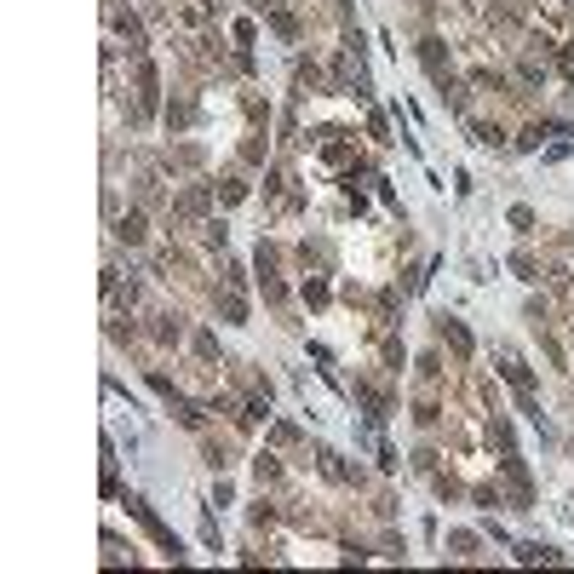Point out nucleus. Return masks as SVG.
<instances>
[{"label": "nucleus", "instance_id": "obj_3", "mask_svg": "<svg viewBox=\"0 0 574 574\" xmlns=\"http://www.w3.org/2000/svg\"><path fill=\"white\" fill-rule=\"evenodd\" d=\"M115 235H121V242H144V219H138V212H127V219L115 224Z\"/></svg>", "mask_w": 574, "mask_h": 574}, {"label": "nucleus", "instance_id": "obj_6", "mask_svg": "<svg viewBox=\"0 0 574 574\" xmlns=\"http://www.w3.org/2000/svg\"><path fill=\"white\" fill-rule=\"evenodd\" d=\"M224 322H247V304L235 299V293H224Z\"/></svg>", "mask_w": 574, "mask_h": 574}, {"label": "nucleus", "instance_id": "obj_5", "mask_svg": "<svg viewBox=\"0 0 574 574\" xmlns=\"http://www.w3.org/2000/svg\"><path fill=\"white\" fill-rule=\"evenodd\" d=\"M276 471H281V465L270 460V453H258V460H253V476H258V483H270V476H276Z\"/></svg>", "mask_w": 574, "mask_h": 574}, {"label": "nucleus", "instance_id": "obj_2", "mask_svg": "<svg viewBox=\"0 0 574 574\" xmlns=\"http://www.w3.org/2000/svg\"><path fill=\"white\" fill-rule=\"evenodd\" d=\"M442 339H448L453 350H460V356H471V333H465L460 322H453V316H442Z\"/></svg>", "mask_w": 574, "mask_h": 574}, {"label": "nucleus", "instance_id": "obj_1", "mask_svg": "<svg viewBox=\"0 0 574 574\" xmlns=\"http://www.w3.org/2000/svg\"><path fill=\"white\" fill-rule=\"evenodd\" d=\"M138 115H155V69L138 63Z\"/></svg>", "mask_w": 574, "mask_h": 574}, {"label": "nucleus", "instance_id": "obj_4", "mask_svg": "<svg viewBox=\"0 0 574 574\" xmlns=\"http://www.w3.org/2000/svg\"><path fill=\"white\" fill-rule=\"evenodd\" d=\"M207 207V189H184L178 196V212H201Z\"/></svg>", "mask_w": 574, "mask_h": 574}]
</instances>
